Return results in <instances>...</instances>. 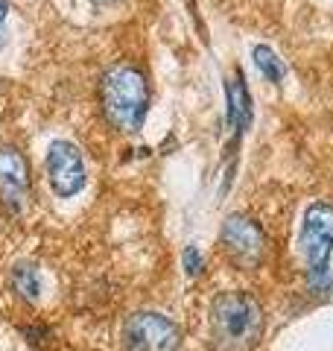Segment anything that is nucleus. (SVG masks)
<instances>
[{"mask_svg": "<svg viewBox=\"0 0 333 351\" xmlns=\"http://www.w3.org/2000/svg\"><path fill=\"white\" fill-rule=\"evenodd\" d=\"M47 179L59 199H71L85 188V158L71 141H56L47 149Z\"/></svg>", "mask_w": 333, "mask_h": 351, "instance_id": "0eeeda50", "label": "nucleus"}, {"mask_svg": "<svg viewBox=\"0 0 333 351\" xmlns=\"http://www.w3.org/2000/svg\"><path fill=\"white\" fill-rule=\"evenodd\" d=\"M9 281H12V290L24 302H38V295H41V272H38V263L18 261L15 267H12V272H9Z\"/></svg>", "mask_w": 333, "mask_h": 351, "instance_id": "1a4fd4ad", "label": "nucleus"}, {"mask_svg": "<svg viewBox=\"0 0 333 351\" xmlns=\"http://www.w3.org/2000/svg\"><path fill=\"white\" fill-rule=\"evenodd\" d=\"M225 103H228L225 126H228L231 135H234V147H237V141L243 138V132L251 126V97H249L246 80H243L240 71L234 73V80L225 82Z\"/></svg>", "mask_w": 333, "mask_h": 351, "instance_id": "6e6552de", "label": "nucleus"}, {"mask_svg": "<svg viewBox=\"0 0 333 351\" xmlns=\"http://www.w3.org/2000/svg\"><path fill=\"white\" fill-rule=\"evenodd\" d=\"M182 267H184V272H187L190 278L202 276V269H205V258H202V252H199L196 246H187V249L182 252Z\"/></svg>", "mask_w": 333, "mask_h": 351, "instance_id": "9b49d317", "label": "nucleus"}, {"mask_svg": "<svg viewBox=\"0 0 333 351\" xmlns=\"http://www.w3.org/2000/svg\"><path fill=\"white\" fill-rule=\"evenodd\" d=\"M123 351H182V328L155 311L132 313L123 325Z\"/></svg>", "mask_w": 333, "mask_h": 351, "instance_id": "39448f33", "label": "nucleus"}, {"mask_svg": "<svg viewBox=\"0 0 333 351\" xmlns=\"http://www.w3.org/2000/svg\"><path fill=\"white\" fill-rule=\"evenodd\" d=\"M298 252L307 263V287L319 299H328L333 293V205L313 202L304 211L301 234H298Z\"/></svg>", "mask_w": 333, "mask_h": 351, "instance_id": "7ed1b4c3", "label": "nucleus"}, {"mask_svg": "<svg viewBox=\"0 0 333 351\" xmlns=\"http://www.w3.org/2000/svg\"><path fill=\"white\" fill-rule=\"evenodd\" d=\"M6 18H9V0H0V47H3L6 41Z\"/></svg>", "mask_w": 333, "mask_h": 351, "instance_id": "f8f14e48", "label": "nucleus"}, {"mask_svg": "<svg viewBox=\"0 0 333 351\" xmlns=\"http://www.w3.org/2000/svg\"><path fill=\"white\" fill-rule=\"evenodd\" d=\"M251 59H254V64H258V71L266 76V82H281L284 80V73H286V68H284V62H281V56L272 50V47H266V44H258V47L251 50Z\"/></svg>", "mask_w": 333, "mask_h": 351, "instance_id": "9d476101", "label": "nucleus"}, {"mask_svg": "<svg viewBox=\"0 0 333 351\" xmlns=\"http://www.w3.org/2000/svg\"><path fill=\"white\" fill-rule=\"evenodd\" d=\"M149 82L138 64L117 62L99 80V106L108 120V126L120 135L140 132L143 120L149 114Z\"/></svg>", "mask_w": 333, "mask_h": 351, "instance_id": "f03ea898", "label": "nucleus"}, {"mask_svg": "<svg viewBox=\"0 0 333 351\" xmlns=\"http://www.w3.org/2000/svg\"><path fill=\"white\" fill-rule=\"evenodd\" d=\"M94 6H114V3H120V0H91Z\"/></svg>", "mask_w": 333, "mask_h": 351, "instance_id": "ddd939ff", "label": "nucleus"}, {"mask_svg": "<svg viewBox=\"0 0 333 351\" xmlns=\"http://www.w3.org/2000/svg\"><path fill=\"white\" fill-rule=\"evenodd\" d=\"M219 246L225 258L243 272H254L266 258V234L249 214H228L219 228Z\"/></svg>", "mask_w": 333, "mask_h": 351, "instance_id": "20e7f679", "label": "nucleus"}, {"mask_svg": "<svg viewBox=\"0 0 333 351\" xmlns=\"http://www.w3.org/2000/svg\"><path fill=\"white\" fill-rule=\"evenodd\" d=\"M266 316L249 290L217 293L208 307V346L214 351H254L263 343Z\"/></svg>", "mask_w": 333, "mask_h": 351, "instance_id": "f257e3e1", "label": "nucleus"}, {"mask_svg": "<svg viewBox=\"0 0 333 351\" xmlns=\"http://www.w3.org/2000/svg\"><path fill=\"white\" fill-rule=\"evenodd\" d=\"M32 179L24 152L12 144L0 147V211L6 217H21L29 208Z\"/></svg>", "mask_w": 333, "mask_h": 351, "instance_id": "423d86ee", "label": "nucleus"}]
</instances>
